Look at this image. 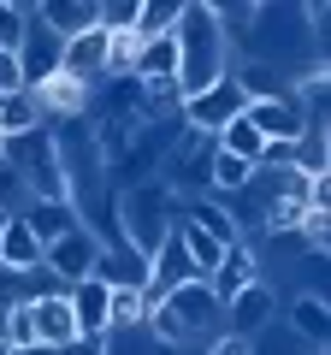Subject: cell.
<instances>
[{"instance_id": "obj_27", "label": "cell", "mask_w": 331, "mask_h": 355, "mask_svg": "<svg viewBox=\"0 0 331 355\" xmlns=\"http://www.w3.org/2000/svg\"><path fill=\"white\" fill-rule=\"evenodd\" d=\"M207 355H255V343H249V338H231V331H225V338H219Z\"/></svg>"}, {"instance_id": "obj_7", "label": "cell", "mask_w": 331, "mask_h": 355, "mask_svg": "<svg viewBox=\"0 0 331 355\" xmlns=\"http://www.w3.org/2000/svg\"><path fill=\"white\" fill-rule=\"evenodd\" d=\"M60 53H65V42L53 36V30H42L36 24V12H30V24H24V42H18V77H24V89H42L48 77H60Z\"/></svg>"}, {"instance_id": "obj_17", "label": "cell", "mask_w": 331, "mask_h": 355, "mask_svg": "<svg viewBox=\"0 0 331 355\" xmlns=\"http://www.w3.org/2000/svg\"><path fill=\"white\" fill-rule=\"evenodd\" d=\"M178 219H190V225H202L207 237H219L231 249V243H242V231H237V219H231V207H219V202H184V214Z\"/></svg>"}, {"instance_id": "obj_30", "label": "cell", "mask_w": 331, "mask_h": 355, "mask_svg": "<svg viewBox=\"0 0 331 355\" xmlns=\"http://www.w3.org/2000/svg\"><path fill=\"white\" fill-rule=\"evenodd\" d=\"M0 338H6V296H0Z\"/></svg>"}, {"instance_id": "obj_13", "label": "cell", "mask_w": 331, "mask_h": 355, "mask_svg": "<svg viewBox=\"0 0 331 355\" xmlns=\"http://www.w3.org/2000/svg\"><path fill=\"white\" fill-rule=\"evenodd\" d=\"M255 279H260V261H255L249 249H242V243H231V249H225V261H219V266H213V279H207V291H213V302L225 308L231 296L242 291V284H255Z\"/></svg>"}, {"instance_id": "obj_16", "label": "cell", "mask_w": 331, "mask_h": 355, "mask_svg": "<svg viewBox=\"0 0 331 355\" xmlns=\"http://www.w3.org/2000/svg\"><path fill=\"white\" fill-rule=\"evenodd\" d=\"M290 326H296V338L307 343V349H325L331 343V308H325V296H296V308H290Z\"/></svg>"}, {"instance_id": "obj_19", "label": "cell", "mask_w": 331, "mask_h": 355, "mask_svg": "<svg viewBox=\"0 0 331 355\" xmlns=\"http://www.w3.org/2000/svg\"><path fill=\"white\" fill-rule=\"evenodd\" d=\"M178 6H184V0H142V6H136V30H130V36H136V42H160V36H172V24H178Z\"/></svg>"}, {"instance_id": "obj_9", "label": "cell", "mask_w": 331, "mask_h": 355, "mask_svg": "<svg viewBox=\"0 0 331 355\" xmlns=\"http://www.w3.org/2000/svg\"><path fill=\"white\" fill-rule=\"evenodd\" d=\"M267 326H272V284L255 279V284H242V291L225 302V331H231V338H249V343H255Z\"/></svg>"}, {"instance_id": "obj_22", "label": "cell", "mask_w": 331, "mask_h": 355, "mask_svg": "<svg viewBox=\"0 0 331 355\" xmlns=\"http://www.w3.org/2000/svg\"><path fill=\"white\" fill-rule=\"evenodd\" d=\"M249 184H255V166L237 160V154H219V148H213V196H219V190L237 196V190H249Z\"/></svg>"}, {"instance_id": "obj_10", "label": "cell", "mask_w": 331, "mask_h": 355, "mask_svg": "<svg viewBox=\"0 0 331 355\" xmlns=\"http://www.w3.org/2000/svg\"><path fill=\"white\" fill-rule=\"evenodd\" d=\"M71 302V320H77V338H107V302H113V284L101 279H77L65 291Z\"/></svg>"}, {"instance_id": "obj_3", "label": "cell", "mask_w": 331, "mask_h": 355, "mask_svg": "<svg viewBox=\"0 0 331 355\" xmlns=\"http://www.w3.org/2000/svg\"><path fill=\"white\" fill-rule=\"evenodd\" d=\"M95 261H101V231H95L89 219H77L65 237H53L48 249H42V272H48L60 291H71L77 279H95Z\"/></svg>"}, {"instance_id": "obj_25", "label": "cell", "mask_w": 331, "mask_h": 355, "mask_svg": "<svg viewBox=\"0 0 331 355\" xmlns=\"http://www.w3.org/2000/svg\"><path fill=\"white\" fill-rule=\"evenodd\" d=\"M24 24H30V6H24V0H0V53H18Z\"/></svg>"}, {"instance_id": "obj_21", "label": "cell", "mask_w": 331, "mask_h": 355, "mask_svg": "<svg viewBox=\"0 0 331 355\" xmlns=\"http://www.w3.org/2000/svg\"><path fill=\"white\" fill-rule=\"evenodd\" d=\"M136 89H142V119H178L184 113L178 83H136Z\"/></svg>"}, {"instance_id": "obj_18", "label": "cell", "mask_w": 331, "mask_h": 355, "mask_svg": "<svg viewBox=\"0 0 331 355\" xmlns=\"http://www.w3.org/2000/svg\"><path fill=\"white\" fill-rule=\"evenodd\" d=\"M213 148H219V154H237V160H249V166H260V148H267V142H260V130L237 113V119L213 137Z\"/></svg>"}, {"instance_id": "obj_32", "label": "cell", "mask_w": 331, "mask_h": 355, "mask_svg": "<svg viewBox=\"0 0 331 355\" xmlns=\"http://www.w3.org/2000/svg\"><path fill=\"white\" fill-rule=\"evenodd\" d=\"M0 142H6V137H0Z\"/></svg>"}, {"instance_id": "obj_26", "label": "cell", "mask_w": 331, "mask_h": 355, "mask_svg": "<svg viewBox=\"0 0 331 355\" xmlns=\"http://www.w3.org/2000/svg\"><path fill=\"white\" fill-rule=\"evenodd\" d=\"M24 202H30L24 178H18V172H12L6 160H0V214H24Z\"/></svg>"}, {"instance_id": "obj_20", "label": "cell", "mask_w": 331, "mask_h": 355, "mask_svg": "<svg viewBox=\"0 0 331 355\" xmlns=\"http://www.w3.org/2000/svg\"><path fill=\"white\" fill-rule=\"evenodd\" d=\"M42 125V107H36V95H6V107H0V137H18V130H36Z\"/></svg>"}, {"instance_id": "obj_12", "label": "cell", "mask_w": 331, "mask_h": 355, "mask_svg": "<svg viewBox=\"0 0 331 355\" xmlns=\"http://www.w3.org/2000/svg\"><path fill=\"white\" fill-rule=\"evenodd\" d=\"M30 12H36V24H42V30H53L60 42L101 30V24H95V0H42V6H30Z\"/></svg>"}, {"instance_id": "obj_5", "label": "cell", "mask_w": 331, "mask_h": 355, "mask_svg": "<svg viewBox=\"0 0 331 355\" xmlns=\"http://www.w3.org/2000/svg\"><path fill=\"white\" fill-rule=\"evenodd\" d=\"M160 308L184 326V338H190V343H195V338H207V331L225 320V308L213 302L207 279H190V284H178V291H166V302H160Z\"/></svg>"}, {"instance_id": "obj_2", "label": "cell", "mask_w": 331, "mask_h": 355, "mask_svg": "<svg viewBox=\"0 0 331 355\" xmlns=\"http://www.w3.org/2000/svg\"><path fill=\"white\" fill-rule=\"evenodd\" d=\"M172 219H178V202H172V190H166L160 178H142V184H130V190L113 196V225L136 254L160 249L166 231H172Z\"/></svg>"}, {"instance_id": "obj_1", "label": "cell", "mask_w": 331, "mask_h": 355, "mask_svg": "<svg viewBox=\"0 0 331 355\" xmlns=\"http://www.w3.org/2000/svg\"><path fill=\"white\" fill-rule=\"evenodd\" d=\"M172 42H178V89L184 95H202L207 83H219L231 71V36L207 0H184L178 6Z\"/></svg>"}, {"instance_id": "obj_11", "label": "cell", "mask_w": 331, "mask_h": 355, "mask_svg": "<svg viewBox=\"0 0 331 355\" xmlns=\"http://www.w3.org/2000/svg\"><path fill=\"white\" fill-rule=\"evenodd\" d=\"M95 279L113 284V291H142V284H148V254H136L130 243H101Z\"/></svg>"}, {"instance_id": "obj_23", "label": "cell", "mask_w": 331, "mask_h": 355, "mask_svg": "<svg viewBox=\"0 0 331 355\" xmlns=\"http://www.w3.org/2000/svg\"><path fill=\"white\" fill-rule=\"evenodd\" d=\"M30 95H36V107H53V113H77V101H83L89 89H77L71 77H48V83L30 89Z\"/></svg>"}, {"instance_id": "obj_4", "label": "cell", "mask_w": 331, "mask_h": 355, "mask_svg": "<svg viewBox=\"0 0 331 355\" xmlns=\"http://www.w3.org/2000/svg\"><path fill=\"white\" fill-rule=\"evenodd\" d=\"M242 107H249V95H242V89H237V77L225 71L219 83H207L202 95H184V113H178V119L195 130V137H219V130H225L231 119L242 113Z\"/></svg>"}, {"instance_id": "obj_24", "label": "cell", "mask_w": 331, "mask_h": 355, "mask_svg": "<svg viewBox=\"0 0 331 355\" xmlns=\"http://www.w3.org/2000/svg\"><path fill=\"white\" fill-rule=\"evenodd\" d=\"M142 291H113V302H107V331H130V326H142Z\"/></svg>"}, {"instance_id": "obj_8", "label": "cell", "mask_w": 331, "mask_h": 355, "mask_svg": "<svg viewBox=\"0 0 331 355\" xmlns=\"http://www.w3.org/2000/svg\"><path fill=\"white\" fill-rule=\"evenodd\" d=\"M30 320H36V343L53 355H65L77 343V320H71V302H65V291L53 284L48 296H30Z\"/></svg>"}, {"instance_id": "obj_29", "label": "cell", "mask_w": 331, "mask_h": 355, "mask_svg": "<svg viewBox=\"0 0 331 355\" xmlns=\"http://www.w3.org/2000/svg\"><path fill=\"white\" fill-rule=\"evenodd\" d=\"M6 355H53V349H6Z\"/></svg>"}, {"instance_id": "obj_31", "label": "cell", "mask_w": 331, "mask_h": 355, "mask_svg": "<svg viewBox=\"0 0 331 355\" xmlns=\"http://www.w3.org/2000/svg\"><path fill=\"white\" fill-rule=\"evenodd\" d=\"M307 355H325V349H307Z\"/></svg>"}, {"instance_id": "obj_15", "label": "cell", "mask_w": 331, "mask_h": 355, "mask_svg": "<svg viewBox=\"0 0 331 355\" xmlns=\"http://www.w3.org/2000/svg\"><path fill=\"white\" fill-rule=\"evenodd\" d=\"M18 219H24L30 237L48 249V243H53V237H65V231H71L83 214H77V202H24V214H18Z\"/></svg>"}, {"instance_id": "obj_14", "label": "cell", "mask_w": 331, "mask_h": 355, "mask_svg": "<svg viewBox=\"0 0 331 355\" xmlns=\"http://www.w3.org/2000/svg\"><path fill=\"white\" fill-rule=\"evenodd\" d=\"M0 272H42V243L30 237V225L18 214L0 231Z\"/></svg>"}, {"instance_id": "obj_6", "label": "cell", "mask_w": 331, "mask_h": 355, "mask_svg": "<svg viewBox=\"0 0 331 355\" xmlns=\"http://www.w3.org/2000/svg\"><path fill=\"white\" fill-rule=\"evenodd\" d=\"M242 119L260 130V142H302L307 137V113L296 107V95H260L242 107Z\"/></svg>"}, {"instance_id": "obj_28", "label": "cell", "mask_w": 331, "mask_h": 355, "mask_svg": "<svg viewBox=\"0 0 331 355\" xmlns=\"http://www.w3.org/2000/svg\"><path fill=\"white\" fill-rule=\"evenodd\" d=\"M65 355H107V338H77Z\"/></svg>"}]
</instances>
